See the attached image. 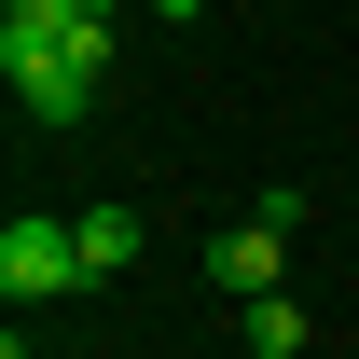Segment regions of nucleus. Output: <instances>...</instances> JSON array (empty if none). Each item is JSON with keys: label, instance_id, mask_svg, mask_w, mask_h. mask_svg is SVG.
I'll use <instances>...</instances> for the list:
<instances>
[{"label": "nucleus", "instance_id": "obj_6", "mask_svg": "<svg viewBox=\"0 0 359 359\" xmlns=\"http://www.w3.org/2000/svg\"><path fill=\"white\" fill-rule=\"evenodd\" d=\"M83 14H97V28H125V0H83Z\"/></svg>", "mask_w": 359, "mask_h": 359}, {"label": "nucleus", "instance_id": "obj_7", "mask_svg": "<svg viewBox=\"0 0 359 359\" xmlns=\"http://www.w3.org/2000/svg\"><path fill=\"white\" fill-rule=\"evenodd\" d=\"M14 359H28V346H14Z\"/></svg>", "mask_w": 359, "mask_h": 359}, {"label": "nucleus", "instance_id": "obj_4", "mask_svg": "<svg viewBox=\"0 0 359 359\" xmlns=\"http://www.w3.org/2000/svg\"><path fill=\"white\" fill-rule=\"evenodd\" d=\"M69 235H83V276H125L138 263V208H83Z\"/></svg>", "mask_w": 359, "mask_h": 359}, {"label": "nucleus", "instance_id": "obj_2", "mask_svg": "<svg viewBox=\"0 0 359 359\" xmlns=\"http://www.w3.org/2000/svg\"><path fill=\"white\" fill-rule=\"evenodd\" d=\"M0 290H14V304L83 290V235H69V222H42V208H14V222H0Z\"/></svg>", "mask_w": 359, "mask_h": 359}, {"label": "nucleus", "instance_id": "obj_3", "mask_svg": "<svg viewBox=\"0 0 359 359\" xmlns=\"http://www.w3.org/2000/svg\"><path fill=\"white\" fill-rule=\"evenodd\" d=\"M276 249H290V222H263V208H249L235 235H208V276H222L235 304H263V290H276Z\"/></svg>", "mask_w": 359, "mask_h": 359}, {"label": "nucleus", "instance_id": "obj_1", "mask_svg": "<svg viewBox=\"0 0 359 359\" xmlns=\"http://www.w3.org/2000/svg\"><path fill=\"white\" fill-rule=\"evenodd\" d=\"M0 69L28 97V125H83L97 69H111V28H97L83 0H0Z\"/></svg>", "mask_w": 359, "mask_h": 359}, {"label": "nucleus", "instance_id": "obj_5", "mask_svg": "<svg viewBox=\"0 0 359 359\" xmlns=\"http://www.w3.org/2000/svg\"><path fill=\"white\" fill-rule=\"evenodd\" d=\"M249 359H304V304H290V290L249 304Z\"/></svg>", "mask_w": 359, "mask_h": 359}]
</instances>
